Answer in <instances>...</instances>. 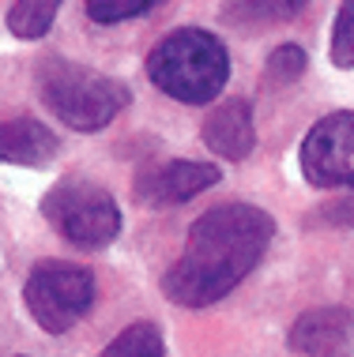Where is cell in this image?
I'll return each mask as SVG.
<instances>
[{"label": "cell", "mask_w": 354, "mask_h": 357, "mask_svg": "<svg viewBox=\"0 0 354 357\" xmlns=\"http://www.w3.org/2000/svg\"><path fill=\"white\" fill-rule=\"evenodd\" d=\"M298 162L313 188H354V109H336L313 124Z\"/></svg>", "instance_id": "6"}, {"label": "cell", "mask_w": 354, "mask_h": 357, "mask_svg": "<svg viewBox=\"0 0 354 357\" xmlns=\"http://www.w3.org/2000/svg\"><path fill=\"white\" fill-rule=\"evenodd\" d=\"M275 237V218L253 204H219L189 229L185 252L162 275V294L181 308H207L234 294Z\"/></svg>", "instance_id": "1"}, {"label": "cell", "mask_w": 354, "mask_h": 357, "mask_svg": "<svg viewBox=\"0 0 354 357\" xmlns=\"http://www.w3.org/2000/svg\"><path fill=\"white\" fill-rule=\"evenodd\" d=\"M102 357H162V335L155 324H132L102 350Z\"/></svg>", "instance_id": "13"}, {"label": "cell", "mask_w": 354, "mask_h": 357, "mask_svg": "<svg viewBox=\"0 0 354 357\" xmlns=\"http://www.w3.org/2000/svg\"><path fill=\"white\" fill-rule=\"evenodd\" d=\"M61 139L34 117L0 121V162L8 166H45L57 158Z\"/></svg>", "instance_id": "10"}, {"label": "cell", "mask_w": 354, "mask_h": 357, "mask_svg": "<svg viewBox=\"0 0 354 357\" xmlns=\"http://www.w3.org/2000/svg\"><path fill=\"white\" fill-rule=\"evenodd\" d=\"M38 98L64 128L102 132L128 105V86L75 61H45L34 75Z\"/></svg>", "instance_id": "3"}, {"label": "cell", "mask_w": 354, "mask_h": 357, "mask_svg": "<svg viewBox=\"0 0 354 357\" xmlns=\"http://www.w3.org/2000/svg\"><path fill=\"white\" fill-rule=\"evenodd\" d=\"M305 68H309V53H305L302 45H294V42H283V45H275V50L267 53L264 79L275 83V86H286V83H298L305 75Z\"/></svg>", "instance_id": "14"}, {"label": "cell", "mask_w": 354, "mask_h": 357, "mask_svg": "<svg viewBox=\"0 0 354 357\" xmlns=\"http://www.w3.org/2000/svg\"><path fill=\"white\" fill-rule=\"evenodd\" d=\"M305 4L309 0H230L226 15L242 26H275L305 12Z\"/></svg>", "instance_id": "11"}, {"label": "cell", "mask_w": 354, "mask_h": 357, "mask_svg": "<svg viewBox=\"0 0 354 357\" xmlns=\"http://www.w3.org/2000/svg\"><path fill=\"white\" fill-rule=\"evenodd\" d=\"M290 350L298 357H351L354 316L347 308H309L290 327Z\"/></svg>", "instance_id": "8"}, {"label": "cell", "mask_w": 354, "mask_h": 357, "mask_svg": "<svg viewBox=\"0 0 354 357\" xmlns=\"http://www.w3.org/2000/svg\"><path fill=\"white\" fill-rule=\"evenodd\" d=\"M42 215L53 226V234L75 248H102L121 234V211L113 196L83 177L57 181L42 199Z\"/></svg>", "instance_id": "4"}, {"label": "cell", "mask_w": 354, "mask_h": 357, "mask_svg": "<svg viewBox=\"0 0 354 357\" xmlns=\"http://www.w3.org/2000/svg\"><path fill=\"white\" fill-rule=\"evenodd\" d=\"M166 0H87V19L102 26H117V23H128V19L151 15Z\"/></svg>", "instance_id": "15"}, {"label": "cell", "mask_w": 354, "mask_h": 357, "mask_svg": "<svg viewBox=\"0 0 354 357\" xmlns=\"http://www.w3.org/2000/svg\"><path fill=\"white\" fill-rule=\"evenodd\" d=\"M57 8H61V0H15L8 12V31L15 38H27V42L45 38L57 19Z\"/></svg>", "instance_id": "12"}, {"label": "cell", "mask_w": 354, "mask_h": 357, "mask_svg": "<svg viewBox=\"0 0 354 357\" xmlns=\"http://www.w3.org/2000/svg\"><path fill=\"white\" fill-rule=\"evenodd\" d=\"M204 147L223 162H245L256 147L253 102L226 98L204 117Z\"/></svg>", "instance_id": "9"}, {"label": "cell", "mask_w": 354, "mask_h": 357, "mask_svg": "<svg viewBox=\"0 0 354 357\" xmlns=\"http://www.w3.org/2000/svg\"><path fill=\"white\" fill-rule=\"evenodd\" d=\"M147 79L166 98L185 105H207L226 91L230 53L204 26H181L166 34L147 56Z\"/></svg>", "instance_id": "2"}, {"label": "cell", "mask_w": 354, "mask_h": 357, "mask_svg": "<svg viewBox=\"0 0 354 357\" xmlns=\"http://www.w3.org/2000/svg\"><path fill=\"white\" fill-rule=\"evenodd\" d=\"M223 181L215 162H196V158H170L162 166H147L136 177V199L143 207H177L196 199L200 192Z\"/></svg>", "instance_id": "7"}, {"label": "cell", "mask_w": 354, "mask_h": 357, "mask_svg": "<svg viewBox=\"0 0 354 357\" xmlns=\"http://www.w3.org/2000/svg\"><path fill=\"white\" fill-rule=\"evenodd\" d=\"M328 56L336 68H354V0H343L336 19H332Z\"/></svg>", "instance_id": "16"}, {"label": "cell", "mask_w": 354, "mask_h": 357, "mask_svg": "<svg viewBox=\"0 0 354 357\" xmlns=\"http://www.w3.org/2000/svg\"><path fill=\"white\" fill-rule=\"evenodd\" d=\"M317 222L324 226H339V229H354V192L351 196H339V199H328L324 207H317Z\"/></svg>", "instance_id": "17"}, {"label": "cell", "mask_w": 354, "mask_h": 357, "mask_svg": "<svg viewBox=\"0 0 354 357\" xmlns=\"http://www.w3.org/2000/svg\"><path fill=\"white\" fill-rule=\"evenodd\" d=\"M94 275L80 264H64V259H42L34 271L27 275L23 301L31 308L34 324L50 335H64L87 316L94 305Z\"/></svg>", "instance_id": "5"}]
</instances>
